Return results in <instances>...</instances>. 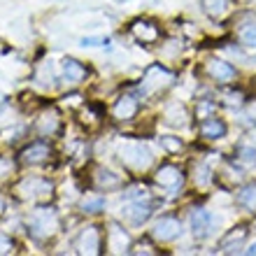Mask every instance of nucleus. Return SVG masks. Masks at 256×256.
<instances>
[{
    "instance_id": "nucleus-1",
    "label": "nucleus",
    "mask_w": 256,
    "mask_h": 256,
    "mask_svg": "<svg viewBox=\"0 0 256 256\" xmlns=\"http://www.w3.org/2000/svg\"><path fill=\"white\" fill-rule=\"evenodd\" d=\"M122 161L130 168H147L152 163V154L147 147H142L140 142H130L126 147H122Z\"/></svg>"
},
{
    "instance_id": "nucleus-2",
    "label": "nucleus",
    "mask_w": 256,
    "mask_h": 256,
    "mask_svg": "<svg viewBox=\"0 0 256 256\" xmlns=\"http://www.w3.org/2000/svg\"><path fill=\"white\" fill-rule=\"evenodd\" d=\"M54 228H56V216L52 210H38L30 216V230L38 233V236H49V233H54Z\"/></svg>"
},
{
    "instance_id": "nucleus-3",
    "label": "nucleus",
    "mask_w": 256,
    "mask_h": 256,
    "mask_svg": "<svg viewBox=\"0 0 256 256\" xmlns=\"http://www.w3.org/2000/svg\"><path fill=\"white\" fill-rule=\"evenodd\" d=\"M180 233H182V224L177 222V219H172V216H163L161 222L154 226V238L156 240H161V242L175 240Z\"/></svg>"
},
{
    "instance_id": "nucleus-4",
    "label": "nucleus",
    "mask_w": 256,
    "mask_h": 256,
    "mask_svg": "<svg viewBox=\"0 0 256 256\" xmlns=\"http://www.w3.org/2000/svg\"><path fill=\"white\" fill-rule=\"evenodd\" d=\"M212 214H210L208 210H196L194 214H191V230H194L196 238H205L212 228Z\"/></svg>"
},
{
    "instance_id": "nucleus-5",
    "label": "nucleus",
    "mask_w": 256,
    "mask_h": 256,
    "mask_svg": "<svg viewBox=\"0 0 256 256\" xmlns=\"http://www.w3.org/2000/svg\"><path fill=\"white\" fill-rule=\"evenodd\" d=\"M208 70L216 82H230L233 77H236V68L230 66V63H226V61H210Z\"/></svg>"
},
{
    "instance_id": "nucleus-6",
    "label": "nucleus",
    "mask_w": 256,
    "mask_h": 256,
    "mask_svg": "<svg viewBox=\"0 0 256 256\" xmlns=\"http://www.w3.org/2000/svg\"><path fill=\"white\" fill-rule=\"evenodd\" d=\"M200 133L202 138H208V140H216V138H224L226 135V124L222 122V119H205V122L200 124Z\"/></svg>"
},
{
    "instance_id": "nucleus-7",
    "label": "nucleus",
    "mask_w": 256,
    "mask_h": 256,
    "mask_svg": "<svg viewBox=\"0 0 256 256\" xmlns=\"http://www.w3.org/2000/svg\"><path fill=\"white\" fill-rule=\"evenodd\" d=\"M156 182L161 184V186H170V189H175L182 184V172L172 166H166V168L158 170V175H156Z\"/></svg>"
},
{
    "instance_id": "nucleus-8",
    "label": "nucleus",
    "mask_w": 256,
    "mask_h": 256,
    "mask_svg": "<svg viewBox=\"0 0 256 256\" xmlns=\"http://www.w3.org/2000/svg\"><path fill=\"white\" fill-rule=\"evenodd\" d=\"M135 112H138V100H135V98L124 96V98L116 100V105H114V116L116 119H130V116H135Z\"/></svg>"
},
{
    "instance_id": "nucleus-9",
    "label": "nucleus",
    "mask_w": 256,
    "mask_h": 256,
    "mask_svg": "<svg viewBox=\"0 0 256 256\" xmlns=\"http://www.w3.org/2000/svg\"><path fill=\"white\" fill-rule=\"evenodd\" d=\"M24 161L26 163H40V161H44L49 156V147L44 144V142H35V144H30L28 149H24Z\"/></svg>"
},
{
    "instance_id": "nucleus-10",
    "label": "nucleus",
    "mask_w": 256,
    "mask_h": 256,
    "mask_svg": "<svg viewBox=\"0 0 256 256\" xmlns=\"http://www.w3.org/2000/svg\"><path fill=\"white\" fill-rule=\"evenodd\" d=\"M100 247V240H98V230L96 228H86L80 238V250L84 254H96Z\"/></svg>"
},
{
    "instance_id": "nucleus-11",
    "label": "nucleus",
    "mask_w": 256,
    "mask_h": 256,
    "mask_svg": "<svg viewBox=\"0 0 256 256\" xmlns=\"http://www.w3.org/2000/svg\"><path fill=\"white\" fill-rule=\"evenodd\" d=\"M63 72H66L68 82H72V84H77V82L84 80V74H86V70H84V66H82L80 61H74V58H66V61H63Z\"/></svg>"
},
{
    "instance_id": "nucleus-12",
    "label": "nucleus",
    "mask_w": 256,
    "mask_h": 256,
    "mask_svg": "<svg viewBox=\"0 0 256 256\" xmlns=\"http://www.w3.org/2000/svg\"><path fill=\"white\" fill-rule=\"evenodd\" d=\"M244 238H247V230L236 228V230H230L228 236L219 242V247H222V252H236V247H240V244L244 242Z\"/></svg>"
},
{
    "instance_id": "nucleus-13",
    "label": "nucleus",
    "mask_w": 256,
    "mask_h": 256,
    "mask_svg": "<svg viewBox=\"0 0 256 256\" xmlns=\"http://www.w3.org/2000/svg\"><path fill=\"white\" fill-rule=\"evenodd\" d=\"M126 247H128L126 233H124L122 228L112 226V230H110V250L112 252H126Z\"/></svg>"
},
{
    "instance_id": "nucleus-14",
    "label": "nucleus",
    "mask_w": 256,
    "mask_h": 256,
    "mask_svg": "<svg viewBox=\"0 0 256 256\" xmlns=\"http://www.w3.org/2000/svg\"><path fill=\"white\" fill-rule=\"evenodd\" d=\"M238 202L244 205L247 210H254L256 212V184H247L244 189H240V194H238Z\"/></svg>"
},
{
    "instance_id": "nucleus-15",
    "label": "nucleus",
    "mask_w": 256,
    "mask_h": 256,
    "mask_svg": "<svg viewBox=\"0 0 256 256\" xmlns=\"http://www.w3.org/2000/svg\"><path fill=\"white\" fill-rule=\"evenodd\" d=\"M133 33L140 38L142 42H152L156 40V28L152 26V24H144V21H138V24H133Z\"/></svg>"
},
{
    "instance_id": "nucleus-16",
    "label": "nucleus",
    "mask_w": 256,
    "mask_h": 256,
    "mask_svg": "<svg viewBox=\"0 0 256 256\" xmlns=\"http://www.w3.org/2000/svg\"><path fill=\"white\" fill-rule=\"evenodd\" d=\"M126 216L133 224H142L149 216V205H142V202H138V205H130V208H126Z\"/></svg>"
},
{
    "instance_id": "nucleus-17",
    "label": "nucleus",
    "mask_w": 256,
    "mask_h": 256,
    "mask_svg": "<svg viewBox=\"0 0 256 256\" xmlns=\"http://www.w3.org/2000/svg\"><path fill=\"white\" fill-rule=\"evenodd\" d=\"M202 7H205V12L210 14H222L224 10H226V2L228 0H200Z\"/></svg>"
},
{
    "instance_id": "nucleus-18",
    "label": "nucleus",
    "mask_w": 256,
    "mask_h": 256,
    "mask_svg": "<svg viewBox=\"0 0 256 256\" xmlns=\"http://www.w3.org/2000/svg\"><path fill=\"white\" fill-rule=\"evenodd\" d=\"M119 182H122V180H119L114 172H110V170H100V172H98V184H100V186H116Z\"/></svg>"
},
{
    "instance_id": "nucleus-19",
    "label": "nucleus",
    "mask_w": 256,
    "mask_h": 256,
    "mask_svg": "<svg viewBox=\"0 0 256 256\" xmlns=\"http://www.w3.org/2000/svg\"><path fill=\"white\" fill-rule=\"evenodd\" d=\"M240 38H242V42L247 47H256V24H252L250 28H244Z\"/></svg>"
},
{
    "instance_id": "nucleus-20",
    "label": "nucleus",
    "mask_w": 256,
    "mask_h": 256,
    "mask_svg": "<svg viewBox=\"0 0 256 256\" xmlns=\"http://www.w3.org/2000/svg\"><path fill=\"white\" fill-rule=\"evenodd\" d=\"M82 208L86 210V212H98V210L105 208V200L102 198H88V200L82 202Z\"/></svg>"
},
{
    "instance_id": "nucleus-21",
    "label": "nucleus",
    "mask_w": 256,
    "mask_h": 256,
    "mask_svg": "<svg viewBox=\"0 0 256 256\" xmlns=\"http://www.w3.org/2000/svg\"><path fill=\"white\" fill-rule=\"evenodd\" d=\"M161 144L166 149H170V152H180L182 149V142L175 140V138H161Z\"/></svg>"
},
{
    "instance_id": "nucleus-22",
    "label": "nucleus",
    "mask_w": 256,
    "mask_h": 256,
    "mask_svg": "<svg viewBox=\"0 0 256 256\" xmlns=\"http://www.w3.org/2000/svg\"><path fill=\"white\" fill-rule=\"evenodd\" d=\"M240 154H242V161H247V163H256V149H252V147H242V149H240Z\"/></svg>"
},
{
    "instance_id": "nucleus-23",
    "label": "nucleus",
    "mask_w": 256,
    "mask_h": 256,
    "mask_svg": "<svg viewBox=\"0 0 256 256\" xmlns=\"http://www.w3.org/2000/svg\"><path fill=\"white\" fill-rule=\"evenodd\" d=\"M82 44H84V47H98V44H110V40H102V38H84Z\"/></svg>"
},
{
    "instance_id": "nucleus-24",
    "label": "nucleus",
    "mask_w": 256,
    "mask_h": 256,
    "mask_svg": "<svg viewBox=\"0 0 256 256\" xmlns=\"http://www.w3.org/2000/svg\"><path fill=\"white\" fill-rule=\"evenodd\" d=\"M10 168H12V163L7 161V158H2V156H0V177H5L7 172H10Z\"/></svg>"
},
{
    "instance_id": "nucleus-25",
    "label": "nucleus",
    "mask_w": 256,
    "mask_h": 256,
    "mask_svg": "<svg viewBox=\"0 0 256 256\" xmlns=\"http://www.w3.org/2000/svg\"><path fill=\"white\" fill-rule=\"evenodd\" d=\"M12 252V242L5 240V238H0V254H10Z\"/></svg>"
},
{
    "instance_id": "nucleus-26",
    "label": "nucleus",
    "mask_w": 256,
    "mask_h": 256,
    "mask_svg": "<svg viewBox=\"0 0 256 256\" xmlns=\"http://www.w3.org/2000/svg\"><path fill=\"white\" fill-rule=\"evenodd\" d=\"M247 252H250V254H256V242L252 244V247H250V250H247Z\"/></svg>"
},
{
    "instance_id": "nucleus-27",
    "label": "nucleus",
    "mask_w": 256,
    "mask_h": 256,
    "mask_svg": "<svg viewBox=\"0 0 256 256\" xmlns=\"http://www.w3.org/2000/svg\"><path fill=\"white\" fill-rule=\"evenodd\" d=\"M0 210H2V198H0Z\"/></svg>"
}]
</instances>
